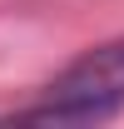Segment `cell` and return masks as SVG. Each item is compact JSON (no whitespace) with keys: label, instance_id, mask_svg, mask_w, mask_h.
Masks as SVG:
<instances>
[{"label":"cell","instance_id":"1","mask_svg":"<svg viewBox=\"0 0 124 129\" xmlns=\"http://www.w3.org/2000/svg\"><path fill=\"white\" fill-rule=\"evenodd\" d=\"M124 109V40L89 50L50 84L45 104H35L30 124H89Z\"/></svg>","mask_w":124,"mask_h":129}]
</instances>
